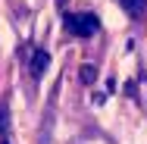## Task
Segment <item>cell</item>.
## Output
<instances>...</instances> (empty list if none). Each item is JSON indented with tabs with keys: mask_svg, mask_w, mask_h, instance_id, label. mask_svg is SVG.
I'll list each match as a JSON object with an SVG mask.
<instances>
[{
	"mask_svg": "<svg viewBox=\"0 0 147 144\" xmlns=\"http://www.w3.org/2000/svg\"><path fill=\"white\" fill-rule=\"evenodd\" d=\"M47 66H50V53H47V50H34V53H31V78L38 82V78L47 72Z\"/></svg>",
	"mask_w": 147,
	"mask_h": 144,
	"instance_id": "cell-2",
	"label": "cell"
},
{
	"mask_svg": "<svg viewBox=\"0 0 147 144\" xmlns=\"http://www.w3.org/2000/svg\"><path fill=\"white\" fill-rule=\"evenodd\" d=\"M66 28H69V34H75V38H91V34H97V28H100V19L94 13H69L66 16Z\"/></svg>",
	"mask_w": 147,
	"mask_h": 144,
	"instance_id": "cell-1",
	"label": "cell"
},
{
	"mask_svg": "<svg viewBox=\"0 0 147 144\" xmlns=\"http://www.w3.org/2000/svg\"><path fill=\"white\" fill-rule=\"evenodd\" d=\"M94 78H97V69H94V66H82V82H85V85H91Z\"/></svg>",
	"mask_w": 147,
	"mask_h": 144,
	"instance_id": "cell-4",
	"label": "cell"
},
{
	"mask_svg": "<svg viewBox=\"0 0 147 144\" xmlns=\"http://www.w3.org/2000/svg\"><path fill=\"white\" fill-rule=\"evenodd\" d=\"M122 6H125V13L128 16H135V19H141L147 13V0H119Z\"/></svg>",
	"mask_w": 147,
	"mask_h": 144,
	"instance_id": "cell-3",
	"label": "cell"
}]
</instances>
